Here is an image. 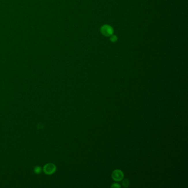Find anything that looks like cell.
<instances>
[{
  "label": "cell",
  "mask_w": 188,
  "mask_h": 188,
  "mask_svg": "<svg viewBox=\"0 0 188 188\" xmlns=\"http://www.w3.org/2000/svg\"><path fill=\"white\" fill-rule=\"evenodd\" d=\"M101 34L106 37H110L113 34L114 30L113 28L109 25H103L100 28Z\"/></svg>",
  "instance_id": "6da1fadb"
},
{
  "label": "cell",
  "mask_w": 188,
  "mask_h": 188,
  "mask_svg": "<svg viewBox=\"0 0 188 188\" xmlns=\"http://www.w3.org/2000/svg\"><path fill=\"white\" fill-rule=\"evenodd\" d=\"M56 169L57 167L55 164L52 163H48L44 166L43 170L46 174L50 175L53 174L56 171Z\"/></svg>",
  "instance_id": "7a4b0ae2"
},
{
  "label": "cell",
  "mask_w": 188,
  "mask_h": 188,
  "mask_svg": "<svg viewBox=\"0 0 188 188\" xmlns=\"http://www.w3.org/2000/svg\"><path fill=\"white\" fill-rule=\"evenodd\" d=\"M112 176L113 180H114L115 181H121L122 179H123L124 178V173L123 172L119 170V169H116L113 171L112 174Z\"/></svg>",
  "instance_id": "3957f363"
},
{
  "label": "cell",
  "mask_w": 188,
  "mask_h": 188,
  "mask_svg": "<svg viewBox=\"0 0 188 188\" xmlns=\"http://www.w3.org/2000/svg\"><path fill=\"white\" fill-rule=\"evenodd\" d=\"M123 185L124 187H128L129 185V181L127 179H125L123 181Z\"/></svg>",
  "instance_id": "277c9868"
},
{
  "label": "cell",
  "mask_w": 188,
  "mask_h": 188,
  "mask_svg": "<svg viewBox=\"0 0 188 188\" xmlns=\"http://www.w3.org/2000/svg\"><path fill=\"white\" fill-rule=\"evenodd\" d=\"M41 171H42V168L40 167L37 166V167H35V168H34V172H35V173L39 174V173H40L41 172Z\"/></svg>",
  "instance_id": "5b68a950"
},
{
  "label": "cell",
  "mask_w": 188,
  "mask_h": 188,
  "mask_svg": "<svg viewBox=\"0 0 188 188\" xmlns=\"http://www.w3.org/2000/svg\"><path fill=\"white\" fill-rule=\"evenodd\" d=\"M117 40H118V38H117L116 35H112L111 36V37H110V40H111V42H116L117 41Z\"/></svg>",
  "instance_id": "8992f818"
},
{
  "label": "cell",
  "mask_w": 188,
  "mask_h": 188,
  "mask_svg": "<svg viewBox=\"0 0 188 188\" xmlns=\"http://www.w3.org/2000/svg\"><path fill=\"white\" fill-rule=\"evenodd\" d=\"M120 185L118 183H114L113 185L111 186L112 188H120Z\"/></svg>",
  "instance_id": "52a82bcc"
}]
</instances>
